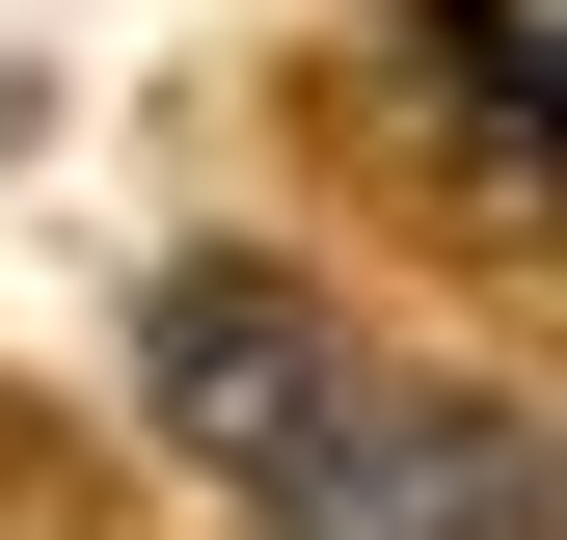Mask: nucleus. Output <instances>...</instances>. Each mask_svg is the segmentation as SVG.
Returning a JSON list of instances; mask_svg holds the SVG:
<instances>
[{
    "instance_id": "1",
    "label": "nucleus",
    "mask_w": 567,
    "mask_h": 540,
    "mask_svg": "<svg viewBox=\"0 0 567 540\" xmlns=\"http://www.w3.org/2000/svg\"><path fill=\"white\" fill-rule=\"evenodd\" d=\"M244 540H540V405L514 378H324V433L244 487Z\"/></svg>"
},
{
    "instance_id": "2",
    "label": "nucleus",
    "mask_w": 567,
    "mask_h": 540,
    "mask_svg": "<svg viewBox=\"0 0 567 540\" xmlns=\"http://www.w3.org/2000/svg\"><path fill=\"white\" fill-rule=\"evenodd\" d=\"M324 378H351V324L298 298V270H163V298H135V405H163V459H189L217 513L324 433Z\"/></svg>"
},
{
    "instance_id": "3",
    "label": "nucleus",
    "mask_w": 567,
    "mask_h": 540,
    "mask_svg": "<svg viewBox=\"0 0 567 540\" xmlns=\"http://www.w3.org/2000/svg\"><path fill=\"white\" fill-rule=\"evenodd\" d=\"M405 54H433V82H486V163L540 189V28H514V0H405Z\"/></svg>"
}]
</instances>
